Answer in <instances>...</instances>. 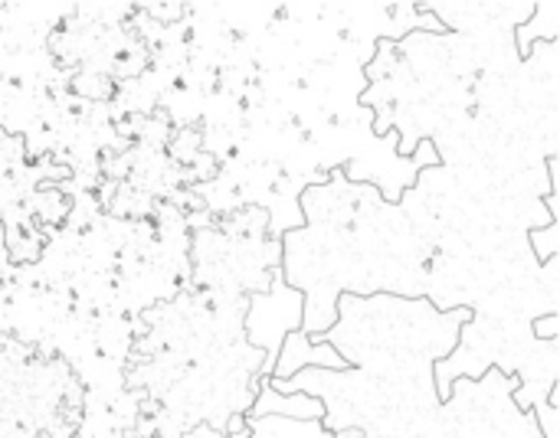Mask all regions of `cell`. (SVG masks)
Here are the masks:
<instances>
[{
    "mask_svg": "<svg viewBox=\"0 0 560 438\" xmlns=\"http://www.w3.org/2000/svg\"><path fill=\"white\" fill-rule=\"evenodd\" d=\"M246 419H262V416H282V419H328V403L312 393H276L269 383L256 396V403L243 413Z\"/></svg>",
    "mask_w": 560,
    "mask_h": 438,
    "instance_id": "cell-2",
    "label": "cell"
},
{
    "mask_svg": "<svg viewBox=\"0 0 560 438\" xmlns=\"http://www.w3.org/2000/svg\"><path fill=\"white\" fill-rule=\"evenodd\" d=\"M246 419V416H243ZM249 438H335L318 419H282V416H262L246 419Z\"/></svg>",
    "mask_w": 560,
    "mask_h": 438,
    "instance_id": "cell-3",
    "label": "cell"
},
{
    "mask_svg": "<svg viewBox=\"0 0 560 438\" xmlns=\"http://www.w3.org/2000/svg\"><path fill=\"white\" fill-rule=\"evenodd\" d=\"M276 370H272V380H289L295 377L302 367H318V370H345V357L331 347V344H312L305 331H289L285 334V344L276 357Z\"/></svg>",
    "mask_w": 560,
    "mask_h": 438,
    "instance_id": "cell-1",
    "label": "cell"
},
{
    "mask_svg": "<svg viewBox=\"0 0 560 438\" xmlns=\"http://www.w3.org/2000/svg\"><path fill=\"white\" fill-rule=\"evenodd\" d=\"M560 334V318L551 311L548 318H541V321H535V338H541V341H558Z\"/></svg>",
    "mask_w": 560,
    "mask_h": 438,
    "instance_id": "cell-4",
    "label": "cell"
}]
</instances>
